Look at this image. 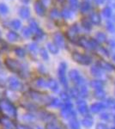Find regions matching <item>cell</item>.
<instances>
[{"label": "cell", "instance_id": "6da1fadb", "mask_svg": "<svg viewBox=\"0 0 115 129\" xmlns=\"http://www.w3.org/2000/svg\"><path fill=\"white\" fill-rule=\"evenodd\" d=\"M5 64L7 68L15 73H18L22 78H26L28 75V68L26 64L20 63L19 61L13 59H6Z\"/></svg>", "mask_w": 115, "mask_h": 129}, {"label": "cell", "instance_id": "7a4b0ae2", "mask_svg": "<svg viewBox=\"0 0 115 129\" xmlns=\"http://www.w3.org/2000/svg\"><path fill=\"white\" fill-rule=\"evenodd\" d=\"M0 110L3 113L6 114V116L9 117H16V109L15 106L12 104L10 102L6 101V100H2L0 102Z\"/></svg>", "mask_w": 115, "mask_h": 129}, {"label": "cell", "instance_id": "3957f363", "mask_svg": "<svg viewBox=\"0 0 115 129\" xmlns=\"http://www.w3.org/2000/svg\"><path fill=\"white\" fill-rule=\"evenodd\" d=\"M66 68H67L66 64L64 62H61L59 64V66H58V79H59L62 85L65 87V88H67L68 82H67V78H66Z\"/></svg>", "mask_w": 115, "mask_h": 129}, {"label": "cell", "instance_id": "277c9868", "mask_svg": "<svg viewBox=\"0 0 115 129\" xmlns=\"http://www.w3.org/2000/svg\"><path fill=\"white\" fill-rule=\"evenodd\" d=\"M69 78L77 86L85 84V81L83 79V76H82L81 73L77 70L73 69L71 71H70V72H69Z\"/></svg>", "mask_w": 115, "mask_h": 129}, {"label": "cell", "instance_id": "5b68a950", "mask_svg": "<svg viewBox=\"0 0 115 129\" xmlns=\"http://www.w3.org/2000/svg\"><path fill=\"white\" fill-rule=\"evenodd\" d=\"M72 58L76 63L83 64V66H89L91 63V58L88 55L82 54L79 53H75L72 54Z\"/></svg>", "mask_w": 115, "mask_h": 129}, {"label": "cell", "instance_id": "8992f818", "mask_svg": "<svg viewBox=\"0 0 115 129\" xmlns=\"http://www.w3.org/2000/svg\"><path fill=\"white\" fill-rule=\"evenodd\" d=\"M30 96L34 101L37 102V103H47L51 102L52 98L49 97L48 95H43V94H41L39 92H36V91H31L30 93Z\"/></svg>", "mask_w": 115, "mask_h": 129}, {"label": "cell", "instance_id": "52a82bcc", "mask_svg": "<svg viewBox=\"0 0 115 129\" xmlns=\"http://www.w3.org/2000/svg\"><path fill=\"white\" fill-rule=\"evenodd\" d=\"M78 43L81 47L89 50H93L97 47V41L95 40H90V39H87L84 38V37H82V38L79 39Z\"/></svg>", "mask_w": 115, "mask_h": 129}, {"label": "cell", "instance_id": "ba28073f", "mask_svg": "<svg viewBox=\"0 0 115 129\" xmlns=\"http://www.w3.org/2000/svg\"><path fill=\"white\" fill-rule=\"evenodd\" d=\"M8 84H9L10 88L14 89V90H18V89H21V88H22V83L16 77H10V78H9Z\"/></svg>", "mask_w": 115, "mask_h": 129}, {"label": "cell", "instance_id": "9c48e42d", "mask_svg": "<svg viewBox=\"0 0 115 129\" xmlns=\"http://www.w3.org/2000/svg\"><path fill=\"white\" fill-rule=\"evenodd\" d=\"M76 108L78 112L82 114H87L89 113V108L86 103V102L83 101V100H78L76 102Z\"/></svg>", "mask_w": 115, "mask_h": 129}, {"label": "cell", "instance_id": "30bf717a", "mask_svg": "<svg viewBox=\"0 0 115 129\" xmlns=\"http://www.w3.org/2000/svg\"><path fill=\"white\" fill-rule=\"evenodd\" d=\"M34 10L35 13L40 16H44L46 15V7L40 0H37L34 3Z\"/></svg>", "mask_w": 115, "mask_h": 129}, {"label": "cell", "instance_id": "8fae6325", "mask_svg": "<svg viewBox=\"0 0 115 129\" xmlns=\"http://www.w3.org/2000/svg\"><path fill=\"white\" fill-rule=\"evenodd\" d=\"M53 41L54 44L57 46L58 47H64V46H65L64 38L60 33H55L53 35Z\"/></svg>", "mask_w": 115, "mask_h": 129}, {"label": "cell", "instance_id": "7c38bea8", "mask_svg": "<svg viewBox=\"0 0 115 129\" xmlns=\"http://www.w3.org/2000/svg\"><path fill=\"white\" fill-rule=\"evenodd\" d=\"M18 15L22 19H28L30 17V10L27 6H22L18 10Z\"/></svg>", "mask_w": 115, "mask_h": 129}, {"label": "cell", "instance_id": "4fadbf2b", "mask_svg": "<svg viewBox=\"0 0 115 129\" xmlns=\"http://www.w3.org/2000/svg\"><path fill=\"white\" fill-rule=\"evenodd\" d=\"M78 32H79L78 27H77L76 25H73V26H71L69 28V30L67 32V35L70 40H74V39H76L77 35H78Z\"/></svg>", "mask_w": 115, "mask_h": 129}, {"label": "cell", "instance_id": "5bb4252c", "mask_svg": "<svg viewBox=\"0 0 115 129\" xmlns=\"http://www.w3.org/2000/svg\"><path fill=\"white\" fill-rule=\"evenodd\" d=\"M89 21H90L91 23L95 24V25H98L101 23V16L98 13L96 12H92V13L89 15Z\"/></svg>", "mask_w": 115, "mask_h": 129}, {"label": "cell", "instance_id": "9a60e30c", "mask_svg": "<svg viewBox=\"0 0 115 129\" xmlns=\"http://www.w3.org/2000/svg\"><path fill=\"white\" fill-rule=\"evenodd\" d=\"M105 105L102 103H95L90 106V111L92 113H99L102 109H104Z\"/></svg>", "mask_w": 115, "mask_h": 129}, {"label": "cell", "instance_id": "2e32d148", "mask_svg": "<svg viewBox=\"0 0 115 129\" xmlns=\"http://www.w3.org/2000/svg\"><path fill=\"white\" fill-rule=\"evenodd\" d=\"M6 37H7V40L10 42H16V41H19V35L15 31H10L6 35Z\"/></svg>", "mask_w": 115, "mask_h": 129}, {"label": "cell", "instance_id": "e0dca14e", "mask_svg": "<svg viewBox=\"0 0 115 129\" xmlns=\"http://www.w3.org/2000/svg\"><path fill=\"white\" fill-rule=\"evenodd\" d=\"M90 72L95 78H101L102 76V71L99 66H92L90 68Z\"/></svg>", "mask_w": 115, "mask_h": 129}, {"label": "cell", "instance_id": "ac0fdd59", "mask_svg": "<svg viewBox=\"0 0 115 129\" xmlns=\"http://www.w3.org/2000/svg\"><path fill=\"white\" fill-rule=\"evenodd\" d=\"M60 14H61L62 17L64 18V19H66V20L71 19V18L73 17V12L69 9H64L61 12H60Z\"/></svg>", "mask_w": 115, "mask_h": 129}, {"label": "cell", "instance_id": "d6986e66", "mask_svg": "<svg viewBox=\"0 0 115 129\" xmlns=\"http://www.w3.org/2000/svg\"><path fill=\"white\" fill-rule=\"evenodd\" d=\"M82 124H83V126H85V127L89 128L93 126L94 120L91 117H89V116H86V117L83 118V120H82Z\"/></svg>", "mask_w": 115, "mask_h": 129}, {"label": "cell", "instance_id": "ffe728a7", "mask_svg": "<svg viewBox=\"0 0 115 129\" xmlns=\"http://www.w3.org/2000/svg\"><path fill=\"white\" fill-rule=\"evenodd\" d=\"M99 66H100L99 67L101 68V69H104V70L107 71V72H112V71L114 70V67L112 64L105 61H101V63L99 64Z\"/></svg>", "mask_w": 115, "mask_h": 129}, {"label": "cell", "instance_id": "44dd1931", "mask_svg": "<svg viewBox=\"0 0 115 129\" xmlns=\"http://www.w3.org/2000/svg\"><path fill=\"white\" fill-rule=\"evenodd\" d=\"M10 26L13 29L18 30L22 28V22H21V21L19 19H13L12 21H10Z\"/></svg>", "mask_w": 115, "mask_h": 129}, {"label": "cell", "instance_id": "7402d4cb", "mask_svg": "<svg viewBox=\"0 0 115 129\" xmlns=\"http://www.w3.org/2000/svg\"><path fill=\"white\" fill-rule=\"evenodd\" d=\"M48 84V88H50L53 92H58V84L55 80L53 79H50L47 81Z\"/></svg>", "mask_w": 115, "mask_h": 129}, {"label": "cell", "instance_id": "603a6c76", "mask_svg": "<svg viewBox=\"0 0 115 129\" xmlns=\"http://www.w3.org/2000/svg\"><path fill=\"white\" fill-rule=\"evenodd\" d=\"M90 86L95 89H100L104 87V83L101 80H93L90 83Z\"/></svg>", "mask_w": 115, "mask_h": 129}, {"label": "cell", "instance_id": "cb8c5ba5", "mask_svg": "<svg viewBox=\"0 0 115 129\" xmlns=\"http://www.w3.org/2000/svg\"><path fill=\"white\" fill-rule=\"evenodd\" d=\"M79 92H80V95L82 97H87L89 95V89H88L87 86L85 85V84L79 85Z\"/></svg>", "mask_w": 115, "mask_h": 129}, {"label": "cell", "instance_id": "d4e9b609", "mask_svg": "<svg viewBox=\"0 0 115 129\" xmlns=\"http://www.w3.org/2000/svg\"><path fill=\"white\" fill-rule=\"evenodd\" d=\"M69 126L70 129H80V123L76 118H72V119H70Z\"/></svg>", "mask_w": 115, "mask_h": 129}, {"label": "cell", "instance_id": "484cf974", "mask_svg": "<svg viewBox=\"0 0 115 129\" xmlns=\"http://www.w3.org/2000/svg\"><path fill=\"white\" fill-rule=\"evenodd\" d=\"M47 49H48V51L51 53H53V54H57L58 53V51H59V49H58V47L57 46L52 42L47 43Z\"/></svg>", "mask_w": 115, "mask_h": 129}, {"label": "cell", "instance_id": "4316f807", "mask_svg": "<svg viewBox=\"0 0 115 129\" xmlns=\"http://www.w3.org/2000/svg\"><path fill=\"white\" fill-rule=\"evenodd\" d=\"M22 36H23L24 38L28 39V38L32 37L33 32H32V30L29 28V27H24V28L22 29Z\"/></svg>", "mask_w": 115, "mask_h": 129}, {"label": "cell", "instance_id": "83f0119b", "mask_svg": "<svg viewBox=\"0 0 115 129\" xmlns=\"http://www.w3.org/2000/svg\"><path fill=\"white\" fill-rule=\"evenodd\" d=\"M50 17L53 20H58L61 17V14H60V12L58 10V9L54 8V9L52 10L51 12H50Z\"/></svg>", "mask_w": 115, "mask_h": 129}, {"label": "cell", "instance_id": "f1b7e54d", "mask_svg": "<svg viewBox=\"0 0 115 129\" xmlns=\"http://www.w3.org/2000/svg\"><path fill=\"white\" fill-rule=\"evenodd\" d=\"M1 122L3 123L4 126H5V129H16V128H15V125L13 124V122H11L9 120L3 119Z\"/></svg>", "mask_w": 115, "mask_h": 129}, {"label": "cell", "instance_id": "f546056e", "mask_svg": "<svg viewBox=\"0 0 115 129\" xmlns=\"http://www.w3.org/2000/svg\"><path fill=\"white\" fill-rule=\"evenodd\" d=\"M36 85L39 87V88H47L48 87V84H47V81H46L44 78H39L36 81Z\"/></svg>", "mask_w": 115, "mask_h": 129}, {"label": "cell", "instance_id": "4dcf8cb0", "mask_svg": "<svg viewBox=\"0 0 115 129\" xmlns=\"http://www.w3.org/2000/svg\"><path fill=\"white\" fill-rule=\"evenodd\" d=\"M95 96L96 97L97 99L99 100H102L105 98L106 96V94L104 92V90L102 89H96L95 91Z\"/></svg>", "mask_w": 115, "mask_h": 129}, {"label": "cell", "instance_id": "1f68e13d", "mask_svg": "<svg viewBox=\"0 0 115 129\" xmlns=\"http://www.w3.org/2000/svg\"><path fill=\"white\" fill-rule=\"evenodd\" d=\"M106 40V36L104 33L99 32L95 35V41L97 42H104Z\"/></svg>", "mask_w": 115, "mask_h": 129}, {"label": "cell", "instance_id": "d6a6232c", "mask_svg": "<svg viewBox=\"0 0 115 129\" xmlns=\"http://www.w3.org/2000/svg\"><path fill=\"white\" fill-rule=\"evenodd\" d=\"M28 50L33 54H36L38 52V46L36 43H30L29 45H28Z\"/></svg>", "mask_w": 115, "mask_h": 129}, {"label": "cell", "instance_id": "836d02e7", "mask_svg": "<svg viewBox=\"0 0 115 129\" xmlns=\"http://www.w3.org/2000/svg\"><path fill=\"white\" fill-rule=\"evenodd\" d=\"M82 26L84 28L85 30H90L92 28V23L90 22V21L88 19H83L82 20Z\"/></svg>", "mask_w": 115, "mask_h": 129}, {"label": "cell", "instance_id": "e575fe53", "mask_svg": "<svg viewBox=\"0 0 115 129\" xmlns=\"http://www.w3.org/2000/svg\"><path fill=\"white\" fill-rule=\"evenodd\" d=\"M9 13V7L4 3L0 4V14L3 16H5Z\"/></svg>", "mask_w": 115, "mask_h": 129}, {"label": "cell", "instance_id": "d590c367", "mask_svg": "<svg viewBox=\"0 0 115 129\" xmlns=\"http://www.w3.org/2000/svg\"><path fill=\"white\" fill-rule=\"evenodd\" d=\"M15 53L20 58H24L26 56V52L23 48H21V47H16L15 48Z\"/></svg>", "mask_w": 115, "mask_h": 129}, {"label": "cell", "instance_id": "8d00e7d4", "mask_svg": "<svg viewBox=\"0 0 115 129\" xmlns=\"http://www.w3.org/2000/svg\"><path fill=\"white\" fill-rule=\"evenodd\" d=\"M50 106H52V107H54V108H58V107H61L62 106V103L61 102H60L59 99L58 98H53L51 100V102H50Z\"/></svg>", "mask_w": 115, "mask_h": 129}, {"label": "cell", "instance_id": "74e56055", "mask_svg": "<svg viewBox=\"0 0 115 129\" xmlns=\"http://www.w3.org/2000/svg\"><path fill=\"white\" fill-rule=\"evenodd\" d=\"M106 105L113 112H115V100L112 98H108L106 100Z\"/></svg>", "mask_w": 115, "mask_h": 129}, {"label": "cell", "instance_id": "f35d334b", "mask_svg": "<svg viewBox=\"0 0 115 129\" xmlns=\"http://www.w3.org/2000/svg\"><path fill=\"white\" fill-rule=\"evenodd\" d=\"M90 9V5L88 2H83L82 5H80V10L82 12H86Z\"/></svg>", "mask_w": 115, "mask_h": 129}, {"label": "cell", "instance_id": "ab89813d", "mask_svg": "<svg viewBox=\"0 0 115 129\" xmlns=\"http://www.w3.org/2000/svg\"><path fill=\"white\" fill-rule=\"evenodd\" d=\"M102 14H103V16L106 18L111 17V16H112V9H111L110 7H108V6L104 8L103 11H102Z\"/></svg>", "mask_w": 115, "mask_h": 129}, {"label": "cell", "instance_id": "60d3db41", "mask_svg": "<svg viewBox=\"0 0 115 129\" xmlns=\"http://www.w3.org/2000/svg\"><path fill=\"white\" fill-rule=\"evenodd\" d=\"M40 53H41V58H42L44 60L47 61V60L49 59V55H48L47 51L45 48H41V50H40Z\"/></svg>", "mask_w": 115, "mask_h": 129}, {"label": "cell", "instance_id": "b9f144b4", "mask_svg": "<svg viewBox=\"0 0 115 129\" xmlns=\"http://www.w3.org/2000/svg\"><path fill=\"white\" fill-rule=\"evenodd\" d=\"M70 95L74 98H78L79 96H81L78 88H73L70 89Z\"/></svg>", "mask_w": 115, "mask_h": 129}, {"label": "cell", "instance_id": "7bdbcfd3", "mask_svg": "<svg viewBox=\"0 0 115 129\" xmlns=\"http://www.w3.org/2000/svg\"><path fill=\"white\" fill-rule=\"evenodd\" d=\"M9 46H8L7 42L5 41L3 39L0 38V52L1 51H5V50H7Z\"/></svg>", "mask_w": 115, "mask_h": 129}, {"label": "cell", "instance_id": "ee69618b", "mask_svg": "<svg viewBox=\"0 0 115 129\" xmlns=\"http://www.w3.org/2000/svg\"><path fill=\"white\" fill-rule=\"evenodd\" d=\"M60 97H61V99L64 102V103L69 102L70 101V95L67 94L66 92H61V94H60Z\"/></svg>", "mask_w": 115, "mask_h": 129}, {"label": "cell", "instance_id": "f6af8a7d", "mask_svg": "<svg viewBox=\"0 0 115 129\" xmlns=\"http://www.w3.org/2000/svg\"><path fill=\"white\" fill-rule=\"evenodd\" d=\"M100 118H101L102 120H104V121H108V120H110V114L108 113H106V112H104V113L101 114Z\"/></svg>", "mask_w": 115, "mask_h": 129}, {"label": "cell", "instance_id": "bcb514c9", "mask_svg": "<svg viewBox=\"0 0 115 129\" xmlns=\"http://www.w3.org/2000/svg\"><path fill=\"white\" fill-rule=\"evenodd\" d=\"M69 3L70 5V8L72 10H76L78 8V1L77 0H69Z\"/></svg>", "mask_w": 115, "mask_h": 129}, {"label": "cell", "instance_id": "7dc6e473", "mask_svg": "<svg viewBox=\"0 0 115 129\" xmlns=\"http://www.w3.org/2000/svg\"><path fill=\"white\" fill-rule=\"evenodd\" d=\"M106 28L107 30L111 33H114L115 32V26L112 22H107V25H106Z\"/></svg>", "mask_w": 115, "mask_h": 129}, {"label": "cell", "instance_id": "c3c4849f", "mask_svg": "<svg viewBox=\"0 0 115 129\" xmlns=\"http://www.w3.org/2000/svg\"><path fill=\"white\" fill-rule=\"evenodd\" d=\"M23 119L24 120H26V121H33V120L35 119V117L33 114H25L23 116Z\"/></svg>", "mask_w": 115, "mask_h": 129}, {"label": "cell", "instance_id": "681fc988", "mask_svg": "<svg viewBox=\"0 0 115 129\" xmlns=\"http://www.w3.org/2000/svg\"><path fill=\"white\" fill-rule=\"evenodd\" d=\"M47 129H60V127L53 122H49L47 125Z\"/></svg>", "mask_w": 115, "mask_h": 129}, {"label": "cell", "instance_id": "f907efd6", "mask_svg": "<svg viewBox=\"0 0 115 129\" xmlns=\"http://www.w3.org/2000/svg\"><path fill=\"white\" fill-rule=\"evenodd\" d=\"M99 52L101 53V54L104 55V56H108V52L107 50H106V48H104V47H100L99 48Z\"/></svg>", "mask_w": 115, "mask_h": 129}, {"label": "cell", "instance_id": "816d5d0a", "mask_svg": "<svg viewBox=\"0 0 115 129\" xmlns=\"http://www.w3.org/2000/svg\"><path fill=\"white\" fill-rule=\"evenodd\" d=\"M96 129H108V126L104 123H98L96 125Z\"/></svg>", "mask_w": 115, "mask_h": 129}, {"label": "cell", "instance_id": "f5cc1de1", "mask_svg": "<svg viewBox=\"0 0 115 129\" xmlns=\"http://www.w3.org/2000/svg\"><path fill=\"white\" fill-rule=\"evenodd\" d=\"M108 44H109V47H111V49H112V50H115V41H113V40L109 41Z\"/></svg>", "mask_w": 115, "mask_h": 129}, {"label": "cell", "instance_id": "db71d44e", "mask_svg": "<svg viewBox=\"0 0 115 129\" xmlns=\"http://www.w3.org/2000/svg\"><path fill=\"white\" fill-rule=\"evenodd\" d=\"M3 77H4V69H3V66H2V64L0 62V81H3Z\"/></svg>", "mask_w": 115, "mask_h": 129}, {"label": "cell", "instance_id": "11a10c76", "mask_svg": "<svg viewBox=\"0 0 115 129\" xmlns=\"http://www.w3.org/2000/svg\"><path fill=\"white\" fill-rule=\"evenodd\" d=\"M40 1L43 4L45 7H46V6H48L50 4H51V0H40Z\"/></svg>", "mask_w": 115, "mask_h": 129}, {"label": "cell", "instance_id": "9f6ffc18", "mask_svg": "<svg viewBox=\"0 0 115 129\" xmlns=\"http://www.w3.org/2000/svg\"><path fill=\"white\" fill-rule=\"evenodd\" d=\"M106 0H96V3L99 4V5H102V4L105 3Z\"/></svg>", "mask_w": 115, "mask_h": 129}, {"label": "cell", "instance_id": "6f0895ef", "mask_svg": "<svg viewBox=\"0 0 115 129\" xmlns=\"http://www.w3.org/2000/svg\"><path fill=\"white\" fill-rule=\"evenodd\" d=\"M18 129H31V128H29L28 126H20L19 127H18Z\"/></svg>", "mask_w": 115, "mask_h": 129}, {"label": "cell", "instance_id": "680465c9", "mask_svg": "<svg viewBox=\"0 0 115 129\" xmlns=\"http://www.w3.org/2000/svg\"><path fill=\"white\" fill-rule=\"evenodd\" d=\"M21 1H22L23 4H25V5H28L29 2H30V0H21Z\"/></svg>", "mask_w": 115, "mask_h": 129}, {"label": "cell", "instance_id": "91938a15", "mask_svg": "<svg viewBox=\"0 0 115 129\" xmlns=\"http://www.w3.org/2000/svg\"><path fill=\"white\" fill-rule=\"evenodd\" d=\"M57 1H58L59 4H63V3H64V0H57Z\"/></svg>", "mask_w": 115, "mask_h": 129}, {"label": "cell", "instance_id": "94428289", "mask_svg": "<svg viewBox=\"0 0 115 129\" xmlns=\"http://www.w3.org/2000/svg\"><path fill=\"white\" fill-rule=\"evenodd\" d=\"M112 59H113V61L115 62V53H114L113 55H112Z\"/></svg>", "mask_w": 115, "mask_h": 129}, {"label": "cell", "instance_id": "6125c7cd", "mask_svg": "<svg viewBox=\"0 0 115 129\" xmlns=\"http://www.w3.org/2000/svg\"><path fill=\"white\" fill-rule=\"evenodd\" d=\"M37 129H42V128H41V126H38V127H37Z\"/></svg>", "mask_w": 115, "mask_h": 129}, {"label": "cell", "instance_id": "be15d7a7", "mask_svg": "<svg viewBox=\"0 0 115 129\" xmlns=\"http://www.w3.org/2000/svg\"><path fill=\"white\" fill-rule=\"evenodd\" d=\"M1 125H2V122H1V120H0V127H1Z\"/></svg>", "mask_w": 115, "mask_h": 129}, {"label": "cell", "instance_id": "e7e4bbea", "mask_svg": "<svg viewBox=\"0 0 115 129\" xmlns=\"http://www.w3.org/2000/svg\"><path fill=\"white\" fill-rule=\"evenodd\" d=\"M1 35H2V32H1V30H0V37H1Z\"/></svg>", "mask_w": 115, "mask_h": 129}, {"label": "cell", "instance_id": "03108f58", "mask_svg": "<svg viewBox=\"0 0 115 129\" xmlns=\"http://www.w3.org/2000/svg\"><path fill=\"white\" fill-rule=\"evenodd\" d=\"M112 129H115V127H114V128H112Z\"/></svg>", "mask_w": 115, "mask_h": 129}]
</instances>
